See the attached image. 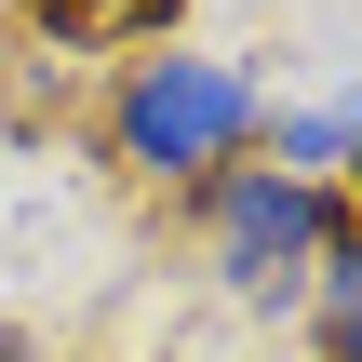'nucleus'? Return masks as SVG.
Listing matches in <instances>:
<instances>
[{
    "instance_id": "obj_1",
    "label": "nucleus",
    "mask_w": 362,
    "mask_h": 362,
    "mask_svg": "<svg viewBox=\"0 0 362 362\" xmlns=\"http://www.w3.org/2000/svg\"><path fill=\"white\" fill-rule=\"evenodd\" d=\"M255 121H269V81L202 40H161L107 81V161L148 188H215L228 161H255Z\"/></svg>"
},
{
    "instance_id": "obj_2",
    "label": "nucleus",
    "mask_w": 362,
    "mask_h": 362,
    "mask_svg": "<svg viewBox=\"0 0 362 362\" xmlns=\"http://www.w3.org/2000/svg\"><path fill=\"white\" fill-rule=\"evenodd\" d=\"M188 202H202V255H215V282L242 309H296L309 255L349 228V188H309V175H269V161H228Z\"/></svg>"
},
{
    "instance_id": "obj_3",
    "label": "nucleus",
    "mask_w": 362,
    "mask_h": 362,
    "mask_svg": "<svg viewBox=\"0 0 362 362\" xmlns=\"http://www.w3.org/2000/svg\"><path fill=\"white\" fill-rule=\"evenodd\" d=\"M255 161H269V175H309V188H349V161H362V107L336 94V81H322V94H269Z\"/></svg>"
},
{
    "instance_id": "obj_4",
    "label": "nucleus",
    "mask_w": 362,
    "mask_h": 362,
    "mask_svg": "<svg viewBox=\"0 0 362 362\" xmlns=\"http://www.w3.org/2000/svg\"><path fill=\"white\" fill-rule=\"evenodd\" d=\"M296 309H309V362H362V228H336V242L309 255Z\"/></svg>"
},
{
    "instance_id": "obj_5",
    "label": "nucleus",
    "mask_w": 362,
    "mask_h": 362,
    "mask_svg": "<svg viewBox=\"0 0 362 362\" xmlns=\"http://www.w3.org/2000/svg\"><path fill=\"white\" fill-rule=\"evenodd\" d=\"M0 362H40V349H27V336H0Z\"/></svg>"
}]
</instances>
